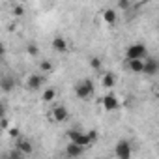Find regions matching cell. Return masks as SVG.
I'll list each match as a JSON object with an SVG mask.
<instances>
[{"mask_svg":"<svg viewBox=\"0 0 159 159\" xmlns=\"http://www.w3.org/2000/svg\"><path fill=\"white\" fill-rule=\"evenodd\" d=\"M96 92V86L92 83V79H83L75 84V96L79 99H90Z\"/></svg>","mask_w":159,"mask_h":159,"instance_id":"6da1fadb","label":"cell"},{"mask_svg":"<svg viewBox=\"0 0 159 159\" xmlns=\"http://www.w3.org/2000/svg\"><path fill=\"white\" fill-rule=\"evenodd\" d=\"M66 135H67L69 142H73V144H77V146H83L84 150L92 144V140L88 139V133H86V131H81V129H69Z\"/></svg>","mask_w":159,"mask_h":159,"instance_id":"7a4b0ae2","label":"cell"},{"mask_svg":"<svg viewBox=\"0 0 159 159\" xmlns=\"http://www.w3.org/2000/svg\"><path fill=\"white\" fill-rule=\"evenodd\" d=\"M148 56V49L144 43H131L125 49V60H144Z\"/></svg>","mask_w":159,"mask_h":159,"instance_id":"3957f363","label":"cell"},{"mask_svg":"<svg viewBox=\"0 0 159 159\" xmlns=\"http://www.w3.org/2000/svg\"><path fill=\"white\" fill-rule=\"evenodd\" d=\"M131 153H133V146H131L129 140L122 139V140L116 142V146H114V155H116V159H131Z\"/></svg>","mask_w":159,"mask_h":159,"instance_id":"277c9868","label":"cell"},{"mask_svg":"<svg viewBox=\"0 0 159 159\" xmlns=\"http://www.w3.org/2000/svg\"><path fill=\"white\" fill-rule=\"evenodd\" d=\"M43 86H45V75H41V73L28 75V79H26V88L30 92H39Z\"/></svg>","mask_w":159,"mask_h":159,"instance_id":"5b68a950","label":"cell"},{"mask_svg":"<svg viewBox=\"0 0 159 159\" xmlns=\"http://www.w3.org/2000/svg\"><path fill=\"white\" fill-rule=\"evenodd\" d=\"M142 73H144L146 77L157 75V73H159V62H157V58L146 56V58H144V66H142Z\"/></svg>","mask_w":159,"mask_h":159,"instance_id":"8992f818","label":"cell"},{"mask_svg":"<svg viewBox=\"0 0 159 159\" xmlns=\"http://www.w3.org/2000/svg\"><path fill=\"white\" fill-rule=\"evenodd\" d=\"M51 118H52V122L62 124V122H66V120L69 118V111H67L64 105H54L52 111H51Z\"/></svg>","mask_w":159,"mask_h":159,"instance_id":"52a82bcc","label":"cell"},{"mask_svg":"<svg viewBox=\"0 0 159 159\" xmlns=\"http://www.w3.org/2000/svg\"><path fill=\"white\" fill-rule=\"evenodd\" d=\"M15 86H17V81H15L13 75H2V77H0V90H2V92L10 94V92L15 90Z\"/></svg>","mask_w":159,"mask_h":159,"instance_id":"ba28073f","label":"cell"},{"mask_svg":"<svg viewBox=\"0 0 159 159\" xmlns=\"http://www.w3.org/2000/svg\"><path fill=\"white\" fill-rule=\"evenodd\" d=\"M101 105H103L105 111H116V109L120 107V101H118V98H116L112 92H109V94L101 99Z\"/></svg>","mask_w":159,"mask_h":159,"instance_id":"9c48e42d","label":"cell"},{"mask_svg":"<svg viewBox=\"0 0 159 159\" xmlns=\"http://www.w3.org/2000/svg\"><path fill=\"white\" fill-rule=\"evenodd\" d=\"M15 150H17V152H21V153L26 157V155H30V153L34 152V144H32L28 139H19V140H17Z\"/></svg>","mask_w":159,"mask_h":159,"instance_id":"30bf717a","label":"cell"},{"mask_svg":"<svg viewBox=\"0 0 159 159\" xmlns=\"http://www.w3.org/2000/svg\"><path fill=\"white\" fill-rule=\"evenodd\" d=\"M84 153V148L83 146H77V144H73V142H69L67 146H66V157L67 159H77V157H81Z\"/></svg>","mask_w":159,"mask_h":159,"instance_id":"8fae6325","label":"cell"},{"mask_svg":"<svg viewBox=\"0 0 159 159\" xmlns=\"http://www.w3.org/2000/svg\"><path fill=\"white\" fill-rule=\"evenodd\" d=\"M52 49L54 51H58V52H66L67 49H69V45H67V39L66 38H62V36H56V38H52Z\"/></svg>","mask_w":159,"mask_h":159,"instance_id":"7c38bea8","label":"cell"},{"mask_svg":"<svg viewBox=\"0 0 159 159\" xmlns=\"http://www.w3.org/2000/svg\"><path fill=\"white\" fill-rule=\"evenodd\" d=\"M125 66H127L129 71H133V73H142L144 60H125Z\"/></svg>","mask_w":159,"mask_h":159,"instance_id":"4fadbf2b","label":"cell"},{"mask_svg":"<svg viewBox=\"0 0 159 159\" xmlns=\"http://www.w3.org/2000/svg\"><path fill=\"white\" fill-rule=\"evenodd\" d=\"M41 99H43V103H54V99H56V88H45L43 94H41Z\"/></svg>","mask_w":159,"mask_h":159,"instance_id":"5bb4252c","label":"cell"},{"mask_svg":"<svg viewBox=\"0 0 159 159\" xmlns=\"http://www.w3.org/2000/svg\"><path fill=\"white\" fill-rule=\"evenodd\" d=\"M114 84H116V77L107 71V73L103 75V86H105V88H114Z\"/></svg>","mask_w":159,"mask_h":159,"instance_id":"9a60e30c","label":"cell"},{"mask_svg":"<svg viewBox=\"0 0 159 159\" xmlns=\"http://www.w3.org/2000/svg\"><path fill=\"white\" fill-rule=\"evenodd\" d=\"M103 19H105L109 25H112V23H116L118 15H116V11H114L112 8H109V10H105V11H103Z\"/></svg>","mask_w":159,"mask_h":159,"instance_id":"2e32d148","label":"cell"},{"mask_svg":"<svg viewBox=\"0 0 159 159\" xmlns=\"http://www.w3.org/2000/svg\"><path fill=\"white\" fill-rule=\"evenodd\" d=\"M39 69H41L39 73L43 75V73H47V71H51V69H52V64H51V62H47V60H41V62H39Z\"/></svg>","mask_w":159,"mask_h":159,"instance_id":"e0dca14e","label":"cell"},{"mask_svg":"<svg viewBox=\"0 0 159 159\" xmlns=\"http://www.w3.org/2000/svg\"><path fill=\"white\" fill-rule=\"evenodd\" d=\"M90 66H92L96 71H99V69H101V66H103V62H101V58L94 56V58H90Z\"/></svg>","mask_w":159,"mask_h":159,"instance_id":"ac0fdd59","label":"cell"},{"mask_svg":"<svg viewBox=\"0 0 159 159\" xmlns=\"http://www.w3.org/2000/svg\"><path fill=\"white\" fill-rule=\"evenodd\" d=\"M26 51H28V54H30V56H38V54H39V49H38L34 43H30V45L26 47Z\"/></svg>","mask_w":159,"mask_h":159,"instance_id":"d6986e66","label":"cell"},{"mask_svg":"<svg viewBox=\"0 0 159 159\" xmlns=\"http://www.w3.org/2000/svg\"><path fill=\"white\" fill-rule=\"evenodd\" d=\"M8 159H25V155H23L21 152L13 150V152H10V153H8Z\"/></svg>","mask_w":159,"mask_h":159,"instance_id":"ffe728a7","label":"cell"},{"mask_svg":"<svg viewBox=\"0 0 159 159\" xmlns=\"http://www.w3.org/2000/svg\"><path fill=\"white\" fill-rule=\"evenodd\" d=\"M25 13V8L23 6H15L13 8V15H23Z\"/></svg>","mask_w":159,"mask_h":159,"instance_id":"44dd1931","label":"cell"},{"mask_svg":"<svg viewBox=\"0 0 159 159\" xmlns=\"http://www.w3.org/2000/svg\"><path fill=\"white\" fill-rule=\"evenodd\" d=\"M8 133H10V137H13V139H15V137H19V129H17V127H10V129H8Z\"/></svg>","mask_w":159,"mask_h":159,"instance_id":"7402d4cb","label":"cell"},{"mask_svg":"<svg viewBox=\"0 0 159 159\" xmlns=\"http://www.w3.org/2000/svg\"><path fill=\"white\" fill-rule=\"evenodd\" d=\"M118 8H122V10H129V8H131V2H118Z\"/></svg>","mask_w":159,"mask_h":159,"instance_id":"603a6c76","label":"cell"},{"mask_svg":"<svg viewBox=\"0 0 159 159\" xmlns=\"http://www.w3.org/2000/svg\"><path fill=\"white\" fill-rule=\"evenodd\" d=\"M4 56H6V47H4L2 43H0V60H2Z\"/></svg>","mask_w":159,"mask_h":159,"instance_id":"cb8c5ba5","label":"cell"},{"mask_svg":"<svg viewBox=\"0 0 159 159\" xmlns=\"http://www.w3.org/2000/svg\"><path fill=\"white\" fill-rule=\"evenodd\" d=\"M4 114H6V109H4V105H0V120H4V118H6Z\"/></svg>","mask_w":159,"mask_h":159,"instance_id":"d4e9b609","label":"cell"},{"mask_svg":"<svg viewBox=\"0 0 159 159\" xmlns=\"http://www.w3.org/2000/svg\"><path fill=\"white\" fill-rule=\"evenodd\" d=\"M6 159H8V157H6Z\"/></svg>","mask_w":159,"mask_h":159,"instance_id":"484cf974","label":"cell"}]
</instances>
